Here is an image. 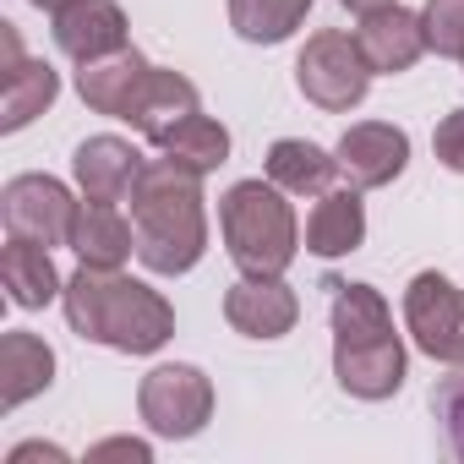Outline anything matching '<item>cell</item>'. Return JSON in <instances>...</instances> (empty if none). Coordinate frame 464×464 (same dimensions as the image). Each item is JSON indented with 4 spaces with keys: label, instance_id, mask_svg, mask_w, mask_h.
I'll list each match as a JSON object with an SVG mask.
<instances>
[{
    "label": "cell",
    "instance_id": "obj_1",
    "mask_svg": "<svg viewBox=\"0 0 464 464\" xmlns=\"http://www.w3.org/2000/svg\"><path fill=\"white\" fill-rule=\"evenodd\" d=\"M131 229H137V257L153 274H186L197 268L202 246H208V218H202V175L175 164V159H153L142 164L137 186H131Z\"/></svg>",
    "mask_w": 464,
    "mask_h": 464
},
{
    "label": "cell",
    "instance_id": "obj_2",
    "mask_svg": "<svg viewBox=\"0 0 464 464\" xmlns=\"http://www.w3.org/2000/svg\"><path fill=\"white\" fill-rule=\"evenodd\" d=\"M66 323L82 339L110 344L121 355H153L175 334V312L159 290L126 279L121 268H88V263L82 274L66 279Z\"/></svg>",
    "mask_w": 464,
    "mask_h": 464
},
{
    "label": "cell",
    "instance_id": "obj_3",
    "mask_svg": "<svg viewBox=\"0 0 464 464\" xmlns=\"http://www.w3.org/2000/svg\"><path fill=\"white\" fill-rule=\"evenodd\" d=\"M334 290V377L355 399H388L404 382V344L393 334L388 301L372 285H339Z\"/></svg>",
    "mask_w": 464,
    "mask_h": 464
},
{
    "label": "cell",
    "instance_id": "obj_4",
    "mask_svg": "<svg viewBox=\"0 0 464 464\" xmlns=\"http://www.w3.org/2000/svg\"><path fill=\"white\" fill-rule=\"evenodd\" d=\"M290 191L285 186H263V180H241L229 186L224 202H218V224H224V246L236 257L241 274H257V279H274L295 263V246H301V229H295V208L285 202Z\"/></svg>",
    "mask_w": 464,
    "mask_h": 464
},
{
    "label": "cell",
    "instance_id": "obj_5",
    "mask_svg": "<svg viewBox=\"0 0 464 464\" xmlns=\"http://www.w3.org/2000/svg\"><path fill=\"white\" fill-rule=\"evenodd\" d=\"M295 82H301V93H306L317 110L344 115V110H355V104L366 99L372 66H366L361 44H355L350 34L328 28V34H312V39H306L301 61H295Z\"/></svg>",
    "mask_w": 464,
    "mask_h": 464
},
{
    "label": "cell",
    "instance_id": "obj_6",
    "mask_svg": "<svg viewBox=\"0 0 464 464\" xmlns=\"http://www.w3.org/2000/svg\"><path fill=\"white\" fill-rule=\"evenodd\" d=\"M137 410L159 437H197L213 415V382L197 366H153L137 388Z\"/></svg>",
    "mask_w": 464,
    "mask_h": 464
},
{
    "label": "cell",
    "instance_id": "obj_7",
    "mask_svg": "<svg viewBox=\"0 0 464 464\" xmlns=\"http://www.w3.org/2000/svg\"><path fill=\"white\" fill-rule=\"evenodd\" d=\"M404 323L415 334V344L442 361V366H464V290L442 274H415L404 290Z\"/></svg>",
    "mask_w": 464,
    "mask_h": 464
},
{
    "label": "cell",
    "instance_id": "obj_8",
    "mask_svg": "<svg viewBox=\"0 0 464 464\" xmlns=\"http://www.w3.org/2000/svg\"><path fill=\"white\" fill-rule=\"evenodd\" d=\"M72 191L55 175H17L0 191V213L17 241H39V246H72V224H77Z\"/></svg>",
    "mask_w": 464,
    "mask_h": 464
},
{
    "label": "cell",
    "instance_id": "obj_9",
    "mask_svg": "<svg viewBox=\"0 0 464 464\" xmlns=\"http://www.w3.org/2000/svg\"><path fill=\"white\" fill-rule=\"evenodd\" d=\"M0 131H23L34 115H44L61 93L55 72L44 61H28L23 44H17V28L0 23Z\"/></svg>",
    "mask_w": 464,
    "mask_h": 464
},
{
    "label": "cell",
    "instance_id": "obj_10",
    "mask_svg": "<svg viewBox=\"0 0 464 464\" xmlns=\"http://www.w3.org/2000/svg\"><path fill=\"white\" fill-rule=\"evenodd\" d=\"M339 175L355 186V191H377L388 186L404 164H410V137L399 126H382V121H366V126H350L339 137Z\"/></svg>",
    "mask_w": 464,
    "mask_h": 464
},
{
    "label": "cell",
    "instance_id": "obj_11",
    "mask_svg": "<svg viewBox=\"0 0 464 464\" xmlns=\"http://www.w3.org/2000/svg\"><path fill=\"white\" fill-rule=\"evenodd\" d=\"M224 317H229V328L246 334V339H285L295 328V317H301V301H295V290L279 274L274 279L246 274L241 285H229Z\"/></svg>",
    "mask_w": 464,
    "mask_h": 464
},
{
    "label": "cell",
    "instance_id": "obj_12",
    "mask_svg": "<svg viewBox=\"0 0 464 464\" xmlns=\"http://www.w3.org/2000/svg\"><path fill=\"white\" fill-rule=\"evenodd\" d=\"M148 82H153V66H148L131 44L115 50V55H104V61H88V66L77 72L82 104L99 110V115H115V121H131V115H137Z\"/></svg>",
    "mask_w": 464,
    "mask_h": 464
},
{
    "label": "cell",
    "instance_id": "obj_13",
    "mask_svg": "<svg viewBox=\"0 0 464 464\" xmlns=\"http://www.w3.org/2000/svg\"><path fill=\"white\" fill-rule=\"evenodd\" d=\"M355 44H361V55H366V66H372V72L399 77V72H410V66L426 55L420 12H404V6L366 12V17H361V28H355Z\"/></svg>",
    "mask_w": 464,
    "mask_h": 464
},
{
    "label": "cell",
    "instance_id": "obj_14",
    "mask_svg": "<svg viewBox=\"0 0 464 464\" xmlns=\"http://www.w3.org/2000/svg\"><path fill=\"white\" fill-rule=\"evenodd\" d=\"M55 44L77 66L104 61V55L126 50V17L115 0H72L66 12H55Z\"/></svg>",
    "mask_w": 464,
    "mask_h": 464
},
{
    "label": "cell",
    "instance_id": "obj_15",
    "mask_svg": "<svg viewBox=\"0 0 464 464\" xmlns=\"http://www.w3.org/2000/svg\"><path fill=\"white\" fill-rule=\"evenodd\" d=\"M72 169H77V186L88 202H126L142 175V153L126 137H88L77 148Z\"/></svg>",
    "mask_w": 464,
    "mask_h": 464
},
{
    "label": "cell",
    "instance_id": "obj_16",
    "mask_svg": "<svg viewBox=\"0 0 464 464\" xmlns=\"http://www.w3.org/2000/svg\"><path fill=\"white\" fill-rule=\"evenodd\" d=\"M72 252L88 268H121L137 252V229L115 213V202H88L82 197L77 224H72Z\"/></svg>",
    "mask_w": 464,
    "mask_h": 464
},
{
    "label": "cell",
    "instance_id": "obj_17",
    "mask_svg": "<svg viewBox=\"0 0 464 464\" xmlns=\"http://www.w3.org/2000/svg\"><path fill=\"white\" fill-rule=\"evenodd\" d=\"M50 377H55V350L39 334L12 328L6 339H0V404H6V410H17L34 393H44Z\"/></svg>",
    "mask_w": 464,
    "mask_h": 464
},
{
    "label": "cell",
    "instance_id": "obj_18",
    "mask_svg": "<svg viewBox=\"0 0 464 464\" xmlns=\"http://www.w3.org/2000/svg\"><path fill=\"white\" fill-rule=\"evenodd\" d=\"M366 241V208H361V191L355 186H339V191H323L312 218H306V252L317 257H344Z\"/></svg>",
    "mask_w": 464,
    "mask_h": 464
},
{
    "label": "cell",
    "instance_id": "obj_19",
    "mask_svg": "<svg viewBox=\"0 0 464 464\" xmlns=\"http://www.w3.org/2000/svg\"><path fill=\"white\" fill-rule=\"evenodd\" d=\"M0 279H6V295H12L23 312L50 306L55 295H66V285H61V274H55V263H50V246L17 241V236L0 246Z\"/></svg>",
    "mask_w": 464,
    "mask_h": 464
},
{
    "label": "cell",
    "instance_id": "obj_20",
    "mask_svg": "<svg viewBox=\"0 0 464 464\" xmlns=\"http://www.w3.org/2000/svg\"><path fill=\"white\" fill-rule=\"evenodd\" d=\"M334 175H339V159H328L317 142L285 137L268 148V180L285 186L290 197H323V191H334Z\"/></svg>",
    "mask_w": 464,
    "mask_h": 464
},
{
    "label": "cell",
    "instance_id": "obj_21",
    "mask_svg": "<svg viewBox=\"0 0 464 464\" xmlns=\"http://www.w3.org/2000/svg\"><path fill=\"white\" fill-rule=\"evenodd\" d=\"M164 159H175V164H186V169H197V175H208V169H218L224 159H229V131L213 121V115H186V121H175L159 142H153Z\"/></svg>",
    "mask_w": 464,
    "mask_h": 464
},
{
    "label": "cell",
    "instance_id": "obj_22",
    "mask_svg": "<svg viewBox=\"0 0 464 464\" xmlns=\"http://www.w3.org/2000/svg\"><path fill=\"white\" fill-rule=\"evenodd\" d=\"M317 0H229V28L246 44H279L290 39Z\"/></svg>",
    "mask_w": 464,
    "mask_h": 464
},
{
    "label": "cell",
    "instance_id": "obj_23",
    "mask_svg": "<svg viewBox=\"0 0 464 464\" xmlns=\"http://www.w3.org/2000/svg\"><path fill=\"white\" fill-rule=\"evenodd\" d=\"M186 115H197V88L180 77V72H159L153 66V82H148V93H142V104H137V115H131V126L148 137V142H159L175 121H186Z\"/></svg>",
    "mask_w": 464,
    "mask_h": 464
},
{
    "label": "cell",
    "instance_id": "obj_24",
    "mask_svg": "<svg viewBox=\"0 0 464 464\" xmlns=\"http://www.w3.org/2000/svg\"><path fill=\"white\" fill-rule=\"evenodd\" d=\"M420 28H426V50L464 61V0H426Z\"/></svg>",
    "mask_w": 464,
    "mask_h": 464
},
{
    "label": "cell",
    "instance_id": "obj_25",
    "mask_svg": "<svg viewBox=\"0 0 464 464\" xmlns=\"http://www.w3.org/2000/svg\"><path fill=\"white\" fill-rule=\"evenodd\" d=\"M431 404H437V415L448 420V437H453V453L464 459V372L459 377H448L437 393H431Z\"/></svg>",
    "mask_w": 464,
    "mask_h": 464
},
{
    "label": "cell",
    "instance_id": "obj_26",
    "mask_svg": "<svg viewBox=\"0 0 464 464\" xmlns=\"http://www.w3.org/2000/svg\"><path fill=\"white\" fill-rule=\"evenodd\" d=\"M431 148H437V159L453 169V175H464V110H453L442 126H437V137H431Z\"/></svg>",
    "mask_w": 464,
    "mask_h": 464
},
{
    "label": "cell",
    "instance_id": "obj_27",
    "mask_svg": "<svg viewBox=\"0 0 464 464\" xmlns=\"http://www.w3.org/2000/svg\"><path fill=\"white\" fill-rule=\"evenodd\" d=\"M88 459H93V464H99V459H137V464H148V442H131V437H110V442L88 448Z\"/></svg>",
    "mask_w": 464,
    "mask_h": 464
},
{
    "label": "cell",
    "instance_id": "obj_28",
    "mask_svg": "<svg viewBox=\"0 0 464 464\" xmlns=\"http://www.w3.org/2000/svg\"><path fill=\"white\" fill-rule=\"evenodd\" d=\"M28 459H66V453H61V448H39V442H28V448L12 453V464H28Z\"/></svg>",
    "mask_w": 464,
    "mask_h": 464
},
{
    "label": "cell",
    "instance_id": "obj_29",
    "mask_svg": "<svg viewBox=\"0 0 464 464\" xmlns=\"http://www.w3.org/2000/svg\"><path fill=\"white\" fill-rule=\"evenodd\" d=\"M344 6H350L355 17H366V12H382V6H393V0H344Z\"/></svg>",
    "mask_w": 464,
    "mask_h": 464
},
{
    "label": "cell",
    "instance_id": "obj_30",
    "mask_svg": "<svg viewBox=\"0 0 464 464\" xmlns=\"http://www.w3.org/2000/svg\"><path fill=\"white\" fill-rule=\"evenodd\" d=\"M34 6H39V12H66L72 0H34Z\"/></svg>",
    "mask_w": 464,
    "mask_h": 464
}]
</instances>
